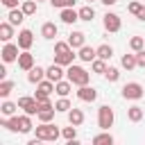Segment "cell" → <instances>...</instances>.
<instances>
[{"mask_svg":"<svg viewBox=\"0 0 145 145\" xmlns=\"http://www.w3.org/2000/svg\"><path fill=\"white\" fill-rule=\"evenodd\" d=\"M61 20L66 25H72V23L79 20V11H75L72 7H66V9H61Z\"/></svg>","mask_w":145,"mask_h":145,"instance_id":"obj_13","label":"cell"},{"mask_svg":"<svg viewBox=\"0 0 145 145\" xmlns=\"http://www.w3.org/2000/svg\"><path fill=\"white\" fill-rule=\"evenodd\" d=\"M97 125H100V129H106V131H109V127H113V109L109 104H102L97 109Z\"/></svg>","mask_w":145,"mask_h":145,"instance_id":"obj_3","label":"cell"},{"mask_svg":"<svg viewBox=\"0 0 145 145\" xmlns=\"http://www.w3.org/2000/svg\"><path fill=\"white\" fill-rule=\"evenodd\" d=\"M54 109H57V111H61V113H68V111L72 109V104H70V100H68V97H61V100L54 104Z\"/></svg>","mask_w":145,"mask_h":145,"instance_id":"obj_35","label":"cell"},{"mask_svg":"<svg viewBox=\"0 0 145 145\" xmlns=\"http://www.w3.org/2000/svg\"><path fill=\"white\" fill-rule=\"evenodd\" d=\"M104 75H106V79H109V82H118L120 70H118V68H106V72H104Z\"/></svg>","mask_w":145,"mask_h":145,"instance_id":"obj_39","label":"cell"},{"mask_svg":"<svg viewBox=\"0 0 145 145\" xmlns=\"http://www.w3.org/2000/svg\"><path fill=\"white\" fill-rule=\"evenodd\" d=\"M68 50H70V43H68V41L54 43V54H61V52H68Z\"/></svg>","mask_w":145,"mask_h":145,"instance_id":"obj_37","label":"cell"},{"mask_svg":"<svg viewBox=\"0 0 145 145\" xmlns=\"http://www.w3.org/2000/svg\"><path fill=\"white\" fill-rule=\"evenodd\" d=\"M54 111H57V109L50 104V100H48V102H41V109H39V120H41V122H50V120L54 118Z\"/></svg>","mask_w":145,"mask_h":145,"instance_id":"obj_10","label":"cell"},{"mask_svg":"<svg viewBox=\"0 0 145 145\" xmlns=\"http://www.w3.org/2000/svg\"><path fill=\"white\" fill-rule=\"evenodd\" d=\"M36 2H41V0H36Z\"/></svg>","mask_w":145,"mask_h":145,"instance_id":"obj_45","label":"cell"},{"mask_svg":"<svg viewBox=\"0 0 145 145\" xmlns=\"http://www.w3.org/2000/svg\"><path fill=\"white\" fill-rule=\"evenodd\" d=\"M20 9L25 11V16H34L36 14V0H25Z\"/></svg>","mask_w":145,"mask_h":145,"instance_id":"obj_34","label":"cell"},{"mask_svg":"<svg viewBox=\"0 0 145 145\" xmlns=\"http://www.w3.org/2000/svg\"><path fill=\"white\" fill-rule=\"evenodd\" d=\"M91 2H93V0H91Z\"/></svg>","mask_w":145,"mask_h":145,"instance_id":"obj_46","label":"cell"},{"mask_svg":"<svg viewBox=\"0 0 145 145\" xmlns=\"http://www.w3.org/2000/svg\"><path fill=\"white\" fill-rule=\"evenodd\" d=\"M18 109H23L25 113L29 116H39V109H41V102L36 97H29V95H23L18 97Z\"/></svg>","mask_w":145,"mask_h":145,"instance_id":"obj_4","label":"cell"},{"mask_svg":"<svg viewBox=\"0 0 145 145\" xmlns=\"http://www.w3.org/2000/svg\"><path fill=\"white\" fill-rule=\"evenodd\" d=\"M18 48H20L18 43H9V41H7V43H5V48H2V52H0V54H2V61H5V63L16 61V59L20 57V54H18Z\"/></svg>","mask_w":145,"mask_h":145,"instance_id":"obj_7","label":"cell"},{"mask_svg":"<svg viewBox=\"0 0 145 145\" xmlns=\"http://www.w3.org/2000/svg\"><path fill=\"white\" fill-rule=\"evenodd\" d=\"M52 91H54V82H52V79H43V82H39L34 97H36L39 102H48V97H50Z\"/></svg>","mask_w":145,"mask_h":145,"instance_id":"obj_5","label":"cell"},{"mask_svg":"<svg viewBox=\"0 0 145 145\" xmlns=\"http://www.w3.org/2000/svg\"><path fill=\"white\" fill-rule=\"evenodd\" d=\"M16 109H18V104H14V102L5 100V102H2V106H0V113H2V116H14V113H16Z\"/></svg>","mask_w":145,"mask_h":145,"instance_id":"obj_32","label":"cell"},{"mask_svg":"<svg viewBox=\"0 0 145 145\" xmlns=\"http://www.w3.org/2000/svg\"><path fill=\"white\" fill-rule=\"evenodd\" d=\"M11 36H14V25L7 20V23H0V39L7 43V41H11Z\"/></svg>","mask_w":145,"mask_h":145,"instance_id":"obj_22","label":"cell"},{"mask_svg":"<svg viewBox=\"0 0 145 145\" xmlns=\"http://www.w3.org/2000/svg\"><path fill=\"white\" fill-rule=\"evenodd\" d=\"M95 18V9L91 7V5H86V7H82L79 9V20H86V23H91Z\"/></svg>","mask_w":145,"mask_h":145,"instance_id":"obj_26","label":"cell"},{"mask_svg":"<svg viewBox=\"0 0 145 145\" xmlns=\"http://www.w3.org/2000/svg\"><path fill=\"white\" fill-rule=\"evenodd\" d=\"M77 97H79L82 102H95V97H97V91H95L93 86L84 84V86H79V91H77Z\"/></svg>","mask_w":145,"mask_h":145,"instance_id":"obj_9","label":"cell"},{"mask_svg":"<svg viewBox=\"0 0 145 145\" xmlns=\"http://www.w3.org/2000/svg\"><path fill=\"white\" fill-rule=\"evenodd\" d=\"M41 36H43V39H54V36H57V25H54V23H43Z\"/></svg>","mask_w":145,"mask_h":145,"instance_id":"obj_24","label":"cell"},{"mask_svg":"<svg viewBox=\"0 0 145 145\" xmlns=\"http://www.w3.org/2000/svg\"><path fill=\"white\" fill-rule=\"evenodd\" d=\"M2 5H5L7 9H16V7H18V0H2Z\"/></svg>","mask_w":145,"mask_h":145,"instance_id":"obj_42","label":"cell"},{"mask_svg":"<svg viewBox=\"0 0 145 145\" xmlns=\"http://www.w3.org/2000/svg\"><path fill=\"white\" fill-rule=\"evenodd\" d=\"M113 143V136L104 129V134H97V136H93V145H111Z\"/></svg>","mask_w":145,"mask_h":145,"instance_id":"obj_25","label":"cell"},{"mask_svg":"<svg viewBox=\"0 0 145 145\" xmlns=\"http://www.w3.org/2000/svg\"><path fill=\"white\" fill-rule=\"evenodd\" d=\"M140 7H143L140 2H129V5H127V9H129V14H134V16H138V11H140Z\"/></svg>","mask_w":145,"mask_h":145,"instance_id":"obj_40","label":"cell"},{"mask_svg":"<svg viewBox=\"0 0 145 145\" xmlns=\"http://www.w3.org/2000/svg\"><path fill=\"white\" fill-rule=\"evenodd\" d=\"M68 43H70L72 50H75V48H82V45H86V34H84V32H70Z\"/></svg>","mask_w":145,"mask_h":145,"instance_id":"obj_14","label":"cell"},{"mask_svg":"<svg viewBox=\"0 0 145 145\" xmlns=\"http://www.w3.org/2000/svg\"><path fill=\"white\" fill-rule=\"evenodd\" d=\"M45 77L52 79V82L57 84V82L63 77V66H61V63H52L50 68H45Z\"/></svg>","mask_w":145,"mask_h":145,"instance_id":"obj_12","label":"cell"},{"mask_svg":"<svg viewBox=\"0 0 145 145\" xmlns=\"http://www.w3.org/2000/svg\"><path fill=\"white\" fill-rule=\"evenodd\" d=\"M138 66V61H136V54H122V68H127V70H134Z\"/></svg>","mask_w":145,"mask_h":145,"instance_id":"obj_31","label":"cell"},{"mask_svg":"<svg viewBox=\"0 0 145 145\" xmlns=\"http://www.w3.org/2000/svg\"><path fill=\"white\" fill-rule=\"evenodd\" d=\"M52 7H59V9H66V7H72L75 0H50Z\"/></svg>","mask_w":145,"mask_h":145,"instance_id":"obj_38","label":"cell"},{"mask_svg":"<svg viewBox=\"0 0 145 145\" xmlns=\"http://www.w3.org/2000/svg\"><path fill=\"white\" fill-rule=\"evenodd\" d=\"M91 63H93V72H97V75H104V72H106V61H104V59L97 57V59H93Z\"/></svg>","mask_w":145,"mask_h":145,"instance_id":"obj_33","label":"cell"},{"mask_svg":"<svg viewBox=\"0 0 145 145\" xmlns=\"http://www.w3.org/2000/svg\"><path fill=\"white\" fill-rule=\"evenodd\" d=\"M43 77H45V68H41V66H34L32 70H27V82H32V84L43 82Z\"/></svg>","mask_w":145,"mask_h":145,"instance_id":"obj_16","label":"cell"},{"mask_svg":"<svg viewBox=\"0 0 145 145\" xmlns=\"http://www.w3.org/2000/svg\"><path fill=\"white\" fill-rule=\"evenodd\" d=\"M66 77L75 84V86H84V84H88V79H91V72L88 70H84L82 66H68V70H66Z\"/></svg>","mask_w":145,"mask_h":145,"instance_id":"obj_1","label":"cell"},{"mask_svg":"<svg viewBox=\"0 0 145 145\" xmlns=\"http://www.w3.org/2000/svg\"><path fill=\"white\" fill-rule=\"evenodd\" d=\"M18 68H23V70H32V68H34V57H32L27 50L20 52V57H18Z\"/></svg>","mask_w":145,"mask_h":145,"instance_id":"obj_15","label":"cell"},{"mask_svg":"<svg viewBox=\"0 0 145 145\" xmlns=\"http://www.w3.org/2000/svg\"><path fill=\"white\" fill-rule=\"evenodd\" d=\"M32 43H34L32 29H20V34H18V45H20V50H29Z\"/></svg>","mask_w":145,"mask_h":145,"instance_id":"obj_11","label":"cell"},{"mask_svg":"<svg viewBox=\"0 0 145 145\" xmlns=\"http://www.w3.org/2000/svg\"><path fill=\"white\" fill-rule=\"evenodd\" d=\"M97 57H100V59H104V61H109V59L113 57V48H111V45H106V43H104V45H100V48H97Z\"/></svg>","mask_w":145,"mask_h":145,"instance_id":"obj_30","label":"cell"},{"mask_svg":"<svg viewBox=\"0 0 145 145\" xmlns=\"http://www.w3.org/2000/svg\"><path fill=\"white\" fill-rule=\"evenodd\" d=\"M7 18H9V23L16 27V25H20V23L25 20V11H23V9H9Z\"/></svg>","mask_w":145,"mask_h":145,"instance_id":"obj_19","label":"cell"},{"mask_svg":"<svg viewBox=\"0 0 145 145\" xmlns=\"http://www.w3.org/2000/svg\"><path fill=\"white\" fill-rule=\"evenodd\" d=\"M129 48H131L134 52L145 50V39H143V36H131V39H129Z\"/></svg>","mask_w":145,"mask_h":145,"instance_id":"obj_29","label":"cell"},{"mask_svg":"<svg viewBox=\"0 0 145 145\" xmlns=\"http://www.w3.org/2000/svg\"><path fill=\"white\" fill-rule=\"evenodd\" d=\"M136 18H138V20H145V5L140 7V11H138V16H136Z\"/></svg>","mask_w":145,"mask_h":145,"instance_id":"obj_43","label":"cell"},{"mask_svg":"<svg viewBox=\"0 0 145 145\" xmlns=\"http://www.w3.org/2000/svg\"><path fill=\"white\" fill-rule=\"evenodd\" d=\"M70 88H72V82L70 79H59L57 84H54V93L59 95V97H68V93H70Z\"/></svg>","mask_w":145,"mask_h":145,"instance_id":"obj_17","label":"cell"},{"mask_svg":"<svg viewBox=\"0 0 145 145\" xmlns=\"http://www.w3.org/2000/svg\"><path fill=\"white\" fill-rule=\"evenodd\" d=\"M127 118H129L131 122H140V120H143V109H140V106H129V109H127Z\"/></svg>","mask_w":145,"mask_h":145,"instance_id":"obj_27","label":"cell"},{"mask_svg":"<svg viewBox=\"0 0 145 145\" xmlns=\"http://www.w3.org/2000/svg\"><path fill=\"white\" fill-rule=\"evenodd\" d=\"M61 136H63L66 140H72V138L77 136V127H75V125H70V127H63V129H61Z\"/></svg>","mask_w":145,"mask_h":145,"instance_id":"obj_36","label":"cell"},{"mask_svg":"<svg viewBox=\"0 0 145 145\" xmlns=\"http://www.w3.org/2000/svg\"><path fill=\"white\" fill-rule=\"evenodd\" d=\"M100 2H102V5H106V7H111V5H116L118 0H100Z\"/></svg>","mask_w":145,"mask_h":145,"instance_id":"obj_44","label":"cell"},{"mask_svg":"<svg viewBox=\"0 0 145 145\" xmlns=\"http://www.w3.org/2000/svg\"><path fill=\"white\" fill-rule=\"evenodd\" d=\"M122 27V20H120V16L118 14H111V11H106L104 14V29L106 32H118Z\"/></svg>","mask_w":145,"mask_h":145,"instance_id":"obj_8","label":"cell"},{"mask_svg":"<svg viewBox=\"0 0 145 145\" xmlns=\"http://www.w3.org/2000/svg\"><path fill=\"white\" fill-rule=\"evenodd\" d=\"M136 61H138V66L145 68V50H138V52H136Z\"/></svg>","mask_w":145,"mask_h":145,"instance_id":"obj_41","label":"cell"},{"mask_svg":"<svg viewBox=\"0 0 145 145\" xmlns=\"http://www.w3.org/2000/svg\"><path fill=\"white\" fill-rule=\"evenodd\" d=\"M77 57H79L82 61H93V59H97V50H95V48H91V45H82Z\"/></svg>","mask_w":145,"mask_h":145,"instance_id":"obj_18","label":"cell"},{"mask_svg":"<svg viewBox=\"0 0 145 145\" xmlns=\"http://www.w3.org/2000/svg\"><path fill=\"white\" fill-rule=\"evenodd\" d=\"M29 118H32L29 113L18 116V131H20V134H29V131H32V120H29Z\"/></svg>","mask_w":145,"mask_h":145,"instance_id":"obj_21","label":"cell"},{"mask_svg":"<svg viewBox=\"0 0 145 145\" xmlns=\"http://www.w3.org/2000/svg\"><path fill=\"white\" fill-rule=\"evenodd\" d=\"M14 86H16L14 82H9V79H2V82H0V97H5V100H7V97H9V93L14 91Z\"/></svg>","mask_w":145,"mask_h":145,"instance_id":"obj_28","label":"cell"},{"mask_svg":"<svg viewBox=\"0 0 145 145\" xmlns=\"http://www.w3.org/2000/svg\"><path fill=\"white\" fill-rule=\"evenodd\" d=\"M36 136H39L41 140H57V138L61 136V131H59V127H57V125L41 122V125L36 127Z\"/></svg>","mask_w":145,"mask_h":145,"instance_id":"obj_2","label":"cell"},{"mask_svg":"<svg viewBox=\"0 0 145 145\" xmlns=\"http://www.w3.org/2000/svg\"><path fill=\"white\" fill-rule=\"evenodd\" d=\"M68 122L75 125V127H79V125L84 122V113H82V109H75V106H72V109L68 111Z\"/></svg>","mask_w":145,"mask_h":145,"instance_id":"obj_20","label":"cell"},{"mask_svg":"<svg viewBox=\"0 0 145 145\" xmlns=\"http://www.w3.org/2000/svg\"><path fill=\"white\" fill-rule=\"evenodd\" d=\"M122 97L125 100H140L143 97V86L138 82H129L122 86Z\"/></svg>","mask_w":145,"mask_h":145,"instance_id":"obj_6","label":"cell"},{"mask_svg":"<svg viewBox=\"0 0 145 145\" xmlns=\"http://www.w3.org/2000/svg\"><path fill=\"white\" fill-rule=\"evenodd\" d=\"M72 59H75L72 50L61 52V54H54V63H61V66H70V63H72Z\"/></svg>","mask_w":145,"mask_h":145,"instance_id":"obj_23","label":"cell"}]
</instances>
